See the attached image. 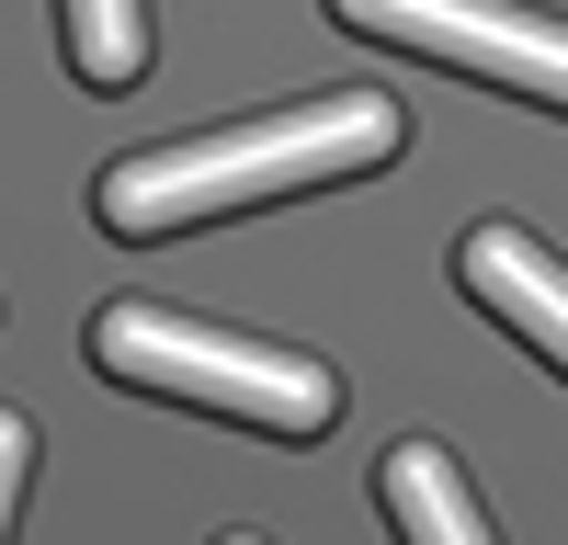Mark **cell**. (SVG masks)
<instances>
[{
	"mask_svg": "<svg viewBox=\"0 0 568 545\" xmlns=\"http://www.w3.org/2000/svg\"><path fill=\"white\" fill-rule=\"evenodd\" d=\"M398 148H409V114L387 91H318V103H284V114H251V125L182 136V148L114 160L91 216H103L114 239H171V227L240 216V205H273V194H318V182L387 171Z\"/></svg>",
	"mask_w": 568,
	"mask_h": 545,
	"instance_id": "cell-1",
	"label": "cell"
},
{
	"mask_svg": "<svg viewBox=\"0 0 568 545\" xmlns=\"http://www.w3.org/2000/svg\"><path fill=\"white\" fill-rule=\"evenodd\" d=\"M91 363L114 387H149V398H194L240 432H273V443H318L342 421V376L284 341H251V330H216V318H182V307H149V296H114L91 318Z\"/></svg>",
	"mask_w": 568,
	"mask_h": 545,
	"instance_id": "cell-2",
	"label": "cell"
},
{
	"mask_svg": "<svg viewBox=\"0 0 568 545\" xmlns=\"http://www.w3.org/2000/svg\"><path fill=\"white\" fill-rule=\"evenodd\" d=\"M353 34L375 45H409L433 69H466L489 91H524V103L568 114V23L524 12V0H329Z\"/></svg>",
	"mask_w": 568,
	"mask_h": 545,
	"instance_id": "cell-3",
	"label": "cell"
},
{
	"mask_svg": "<svg viewBox=\"0 0 568 545\" xmlns=\"http://www.w3.org/2000/svg\"><path fill=\"white\" fill-rule=\"evenodd\" d=\"M455 285L478 296V307H489L524 352H546L557 376H568V261H557L546 239H524L511 216L466 227V239H455Z\"/></svg>",
	"mask_w": 568,
	"mask_h": 545,
	"instance_id": "cell-4",
	"label": "cell"
},
{
	"mask_svg": "<svg viewBox=\"0 0 568 545\" xmlns=\"http://www.w3.org/2000/svg\"><path fill=\"white\" fill-rule=\"evenodd\" d=\"M375 500H387L398 545H500L489 512H478V489H466V466L444 443H398L387 466H375Z\"/></svg>",
	"mask_w": 568,
	"mask_h": 545,
	"instance_id": "cell-5",
	"label": "cell"
},
{
	"mask_svg": "<svg viewBox=\"0 0 568 545\" xmlns=\"http://www.w3.org/2000/svg\"><path fill=\"white\" fill-rule=\"evenodd\" d=\"M58 34H69L80 91H136L149 80V0H58Z\"/></svg>",
	"mask_w": 568,
	"mask_h": 545,
	"instance_id": "cell-6",
	"label": "cell"
},
{
	"mask_svg": "<svg viewBox=\"0 0 568 545\" xmlns=\"http://www.w3.org/2000/svg\"><path fill=\"white\" fill-rule=\"evenodd\" d=\"M23 466H34V421L0 409V545H12V512H23Z\"/></svg>",
	"mask_w": 568,
	"mask_h": 545,
	"instance_id": "cell-7",
	"label": "cell"
},
{
	"mask_svg": "<svg viewBox=\"0 0 568 545\" xmlns=\"http://www.w3.org/2000/svg\"><path fill=\"white\" fill-rule=\"evenodd\" d=\"M216 545H262V534H216Z\"/></svg>",
	"mask_w": 568,
	"mask_h": 545,
	"instance_id": "cell-8",
	"label": "cell"
}]
</instances>
